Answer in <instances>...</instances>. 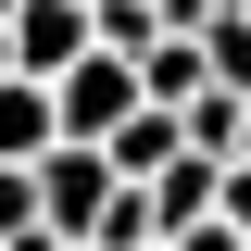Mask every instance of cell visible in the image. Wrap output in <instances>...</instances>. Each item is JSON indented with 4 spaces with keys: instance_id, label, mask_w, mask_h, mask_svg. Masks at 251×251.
<instances>
[{
    "instance_id": "4",
    "label": "cell",
    "mask_w": 251,
    "mask_h": 251,
    "mask_svg": "<svg viewBox=\"0 0 251 251\" xmlns=\"http://www.w3.org/2000/svg\"><path fill=\"white\" fill-rule=\"evenodd\" d=\"M63 151V88L50 75H13L0 88V163H50Z\"/></svg>"
},
{
    "instance_id": "6",
    "label": "cell",
    "mask_w": 251,
    "mask_h": 251,
    "mask_svg": "<svg viewBox=\"0 0 251 251\" xmlns=\"http://www.w3.org/2000/svg\"><path fill=\"white\" fill-rule=\"evenodd\" d=\"M138 75H151V100H176V113H188V100H201V88H226V75H214V50H201V38H151V50H138Z\"/></svg>"
},
{
    "instance_id": "1",
    "label": "cell",
    "mask_w": 251,
    "mask_h": 251,
    "mask_svg": "<svg viewBox=\"0 0 251 251\" xmlns=\"http://www.w3.org/2000/svg\"><path fill=\"white\" fill-rule=\"evenodd\" d=\"M113 188H126V163L100 151V138H63V151L38 163V201H50V226H63L75 251L100 239V214H113Z\"/></svg>"
},
{
    "instance_id": "9",
    "label": "cell",
    "mask_w": 251,
    "mask_h": 251,
    "mask_svg": "<svg viewBox=\"0 0 251 251\" xmlns=\"http://www.w3.org/2000/svg\"><path fill=\"white\" fill-rule=\"evenodd\" d=\"M13 13H25V0H0V25H13Z\"/></svg>"
},
{
    "instance_id": "10",
    "label": "cell",
    "mask_w": 251,
    "mask_h": 251,
    "mask_svg": "<svg viewBox=\"0 0 251 251\" xmlns=\"http://www.w3.org/2000/svg\"><path fill=\"white\" fill-rule=\"evenodd\" d=\"M163 251H176V239H163Z\"/></svg>"
},
{
    "instance_id": "8",
    "label": "cell",
    "mask_w": 251,
    "mask_h": 251,
    "mask_svg": "<svg viewBox=\"0 0 251 251\" xmlns=\"http://www.w3.org/2000/svg\"><path fill=\"white\" fill-rule=\"evenodd\" d=\"M13 75H25V63H13V25H0V88H13Z\"/></svg>"
},
{
    "instance_id": "3",
    "label": "cell",
    "mask_w": 251,
    "mask_h": 251,
    "mask_svg": "<svg viewBox=\"0 0 251 251\" xmlns=\"http://www.w3.org/2000/svg\"><path fill=\"white\" fill-rule=\"evenodd\" d=\"M100 50V0H25V13H13V63H25V75H75V63Z\"/></svg>"
},
{
    "instance_id": "2",
    "label": "cell",
    "mask_w": 251,
    "mask_h": 251,
    "mask_svg": "<svg viewBox=\"0 0 251 251\" xmlns=\"http://www.w3.org/2000/svg\"><path fill=\"white\" fill-rule=\"evenodd\" d=\"M126 113H151V75H138L126 50H88L75 75H63V138H113Z\"/></svg>"
},
{
    "instance_id": "7",
    "label": "cell",
    "mask_w": 251,
    "mask_h": 251,
    "mask_svg": "<svg viewBox=\"0 0 251 251\" xmlns=\"http://www.w3.org/2000/svg\"><path fill=\"white\" fill-rule=\"evenodd\" d=\"M25 226H50V201H38V163H0V239H25Z\"/></svg>"
},
{
    "instance_id": "5",
    "label": "cell",
    "mask_w": 251,
    "mask_h": 251,
    "mask_svg": "<svg viewBox=\"0 0 251 251\" xmlns=\"http://www.w3.org/2000/svg\"><path fill=\"white\" fill-rule=\"evenodd\" d=\"M100 151H113V163H126V176H138V188H151V176H163V163H176V151H188V113H176V100H151V113H126V126H113V138H100Z\"/></svg>"
}]
</instances>
